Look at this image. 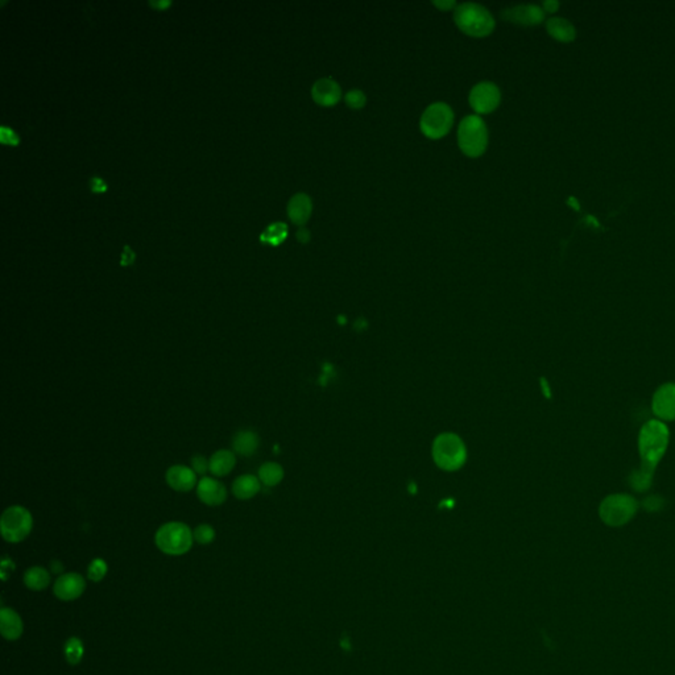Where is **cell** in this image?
<instances>
[{"instance_id": "1", "label": "cell", "mask_w": 675, "mask_h": 675, "mask_svg": "<svg viewBox=\"0 0 675 675\" xmlns=\"http://www.w3.org/2000/svg\"><path fill=\"white\" fill-rule=\"evenodd\" d=\"M669 438V429L659 420H650L641 427L639 434L640 470L654 475L658 463L661 462L667 450Z\"/></svg>"}, {"instance_id": "2", "label": "cell", "mask_w": 675, "mask_h": 675, "mask_svg": "<svg viewBox=\"0 0 675 675\" xmlns=\"http://www.w3.org/2000/svg\"><path fill=\"white\" fill-rule=\"evenodd\" d=\"M454 20L462 32L472 37L491 35L495 28V18L491 12L476 3L457 5Z\"/></svg>"}, {"instance_id": "3", "label": "cell", "mask_w": 675, "mask_h": 675, "mask_svg": "<svg viewBox=\"0 0 675 675\" xmlns=\"http://www.w3.org/2000/svg\"><path fill=\"white\" fill-rule=\"evenodd\" d=\"M193 532L190 528L178 521L164 524L156 532L155 542L162 552L168 555H182L193 546Z\"/></svg>"}, {"instance_id": "4", "label": "cell", "mask_w": 675, "mask_h": 675, "mask_svg": "<svg viewBox=\"0 0 675 675\" xmlns=\"http://www.w3.org/2000/svg\"><path fill=\"white\" fill-rule=\"evenodd\" d=\"M458 142L463 153L468 157H479L488 145V131L478 115H468L458 129Z\"/></svg>"}, {"instance_id": "5", "label": "cell", "mask_w": 675, "mask_h": 675, "mask_svg": "<svg viewBox=\"0 0 675 675\" xmlns=\"http://www.w3.org/2000/svg\"><path fill=\"white\" fill-rule=\"evenodd\" d=\"M34 528V517L20 505L7 508L0 518L1 535L7 542L18 544L25 539Z\"/></svg>"}, {"instance_id": "6", "label": "cell", "mask_w": 675, "mask_h": 675, "mask_svg": "<svg viewBox=\"0 0 675 675\" xmlns=\"http://www.w3.org/2000/svg\"><path fill=\"white\" fill-rule=\"evenodd\" d=\"M639 509V502L631 495L616 494L605 498L599 507V515L609 526H622L629 522Z\"/></svg>"}, {"instance_id": "7", "label": "cell", "mask_w": 675, "mask_h": 675, "mask_svg": "<svg viewBox=\"0 0 675 675\" xmlns=\"http://www.w3.org/2000/svg\"><path fill=\"white\" fill-rule=\"evenodd\" d=\"M454 123V112L442 102L427 107L421 116V131L429 139H441L451 129Z\"/></svg>"}, {"instance_id": "8", "label": "cell", "mask_w": 675, "mask_h": 675, "mask_svg": "<svg viewBox=\"0 0 675 675\" xmlns=\"http://www.w3.org/2000/svg\"><path fill=\"white\" fill-rule=\"evenodd\" d=\"M464 447L459 438L454 435H442L434 446V457L437 463L446 470H454L462 466L464 461Z\"/></svg>"}, {"instance_id": "9", "label": "cell", "mask_w": 675, "mask_h": 675, "mask_svg": "<svg viewBox=\"0 0 675 675\" xmlns=\"http://www.w3.org/2000/svg\"><path fill=\"white\" fill-rule=\"evenodd\" d=\"M501 94L492 82H480L470 92V105L478 114H489L498 108Z\"/></svg>"}, {"instance_id": "10", "label": "cell", "mask_w": 675, "mask_h": 675, "mask_svg": "<svg viewBox=\"0 0 675 675\" xmlns=\"http://www.w3.org/2000/svg\"><path fill=\"white\" fill-rule=\"evenodd\" d=\"M652 408L659 421H674L675 384L667 383L658 388L653 396Z\"/></svg>"}, {"instance_id": "11", "label": "cell", "mask_w": 675, "mask_h": 675, "mask_svg": "<svg viewBox=\"0 0 675 675\" xmlns=\"http://www.w3.org/2000/svg\"><path fill=\"white\" fill-rule=\"evenodd\" d=\"M86 588V583L82 575L69 572L61 575L55 583H54V595L64 600V602H71L74 599H78Z\"/></svg>"}, {"instance_id": "12", "label": "cell", "mask_w": 675, "mask_h": 675, "mask_svg": "<svg viewBox=\"0 0 675 675\" xmlns=\"http://www.w3.org/2000/svg\"><path fill=\"white\" fill-rule=\"evenodd\" d=\"M196 496L209 507H218L226 501L227 491L219 480L202 478L196 484Z\"/></svg>"}, {"instance_id": "13", "label": "cell", "mask_w": 675, "mask_h": 675, "mask_svg": "<svg viewBox=\"0 0 675 675\" xmlns=\"http://www.w3.org/2000/svg\"><path fill=\"white\" fill-rule=\"evenodd\" d=\"M501 18L521 25H537L544 20L545 15L538 5L521 4L504 10L501 12Z\"/></svg>"}, {"instance_id": "14", "label": "cell", "mask_w": 675, "mask_h": 675, "mask_svg": "<svg viewBox=\"0 0 675 675\" xmlns=\"http://www.w3.org/2000/svg\"><path fill=\"white\" fill-rule=\"evenodd\" d=\"M165 480L166 484L177 492H189L198 484L193 468L182 464L172 466L165 474Z\"/></svg>"}, {"instance_id": "15", "label": "cell", "mask_w": 675, "mask_h": 675, "mask_svg": "<svg viewBox=\"0 0 675 675\" xmlns=\"http://www.w3.org/2000/svg\"><path fill=\"white\" fill-rule=\"evenodd\" d=\"M311 97L320 106H335L342 98V90L334 79L322 78L317 81L311 89Z\"/></svg>"}, {"instance_id": "16", "label": "cell", "mask_w": 675, "mask_h": 675, "mask_svg": "<svg viewBox=\"0 0 675 675\" xmlns=\"http://www.w3.org/2000/svg\"><path fill=\"white\" fill-rule=\"evenodd\" d=\"M313 212V203L310 196L298 193L292 196L288 203V215L294 225L303 226Z\"/></svg>"}, {"instance_id": "17", "label": "cell", "mask_w": 675, "mask_h": 675, "mask_svg": "<svg viewBox=\"0 0 675 675\" xmlns=\"http://www.w3.org/2000/svg\"><path fill=\"white\" fill-rule=\"evenodd\" d=\"M0 631L4 639L18 640L23 633V622L18 613L11 608L0 611Z\"/></svg>"}, {"instance_id": "18", "label": "cell", "mask_w": 675, "mask_h": 675, "mask_svg": "<svg viewBox=\"0 0 675 675\" xmlns=\"http://www.w3.org/2000/svg\"><path fill=\"white\" fill-rule=\"evenodd\" d=\"M236 464L235 454L230 450H219L209 459V471L214 476H226Z\"/></svg>"}, {"instance_id": "19", "label": "cell", "mask_w": 675, "mask_h": 675, "mask_svg": "<svg viewBox=\"0 0 675 675\" xmlns=\"http://www.w3.org/2000/svg\"><path fill=\"white\" fill-rule=\"evenodd\" d=\"M259 437L251 430H242L236 433L232 438V448L236 454L242 457H251L256 453L259 447Z\"/></svg>"}, {"instance_id": "20", "label": "cell", "mask_w": 675, "mask_h": 675, "mask_svg": "<svg viewBox=\"0 0 675 675\" xmlns=\"http://www.w3.org/2000/svg\"><path fill=\"white\" fill-rule=\"evenodd\" d=\"M260 480L253 475H242L232 483V494L239 500H249L260 491Z\"/></svg>"}, {"instance_id": "21", "label": "cell", "mask_w": 675, "mask_h": 675, "mask_svg": "<svg viewBox=\"0 0 675 675\" xmlns=\"http://www.w3.org/2000/svg\"><path fill=\"white\" fill-rule=\"evenodd\" d=\"M548 32L550 34L555 40L562 41V42H570L575 38V28L572 24L561 18H552L546 24Z\"/></svg>"}, {"instance_id": "22", "label": "cell", "mask_w": 675, "mask_h": 675, "mask_svg": "<svg viewBox=\"0 0 675 675\" xmlns=\"http://www.w3.org/2000/svg\"><path fill=\"white\" fill-rule=\"evenodd\" d=\"M24 583L29 589L34 591H41L44 588L49 586L51 583V575L49 572L42 568H31L27 570L24 574Z\"/></svg>"}, {"instance_id": "23", "label": "cell", "mask_w": 675, "mask_h": 675, "mask_svg": "<svg viewBox=\"0 0 675 675\" xmlns=\"http://www.w3.org/2000/svg\"><path fill=\"white\" fill-rule=\"evenodd\" d=\"M284 476V471L277 463H266L259 470V480L268 487L277 485Z\"/></svg>"}, {"instance_id": "24", "label": "cell", "mask_w": 675, "mask_h": 675, "mask_svg": "<svg viewBox=\"0 0 675 675\" xmlns=\"http://www.w3.org/2000/svg\"><path fill=\"white\" fill-rule=\"evenodd\" d=\"M288 236V227L284 223H273L268 226L264 231L260 235V240L263 243H268L270 246H279L285 240Z\"/></svg>"}, {"instance_id": "25", "label": "cell", "mask_w": 675, "mask_h": 675, "mask_svg": "<svg viewBox=\"0 0 675 675\" xmlns=\"http://www.w3.org/2000/svg\"><path fill=\"white\" fill-rule=\"evenodd\" d=\"M65 656L71 665H77L84 656V645L79 639L71 637L65 645Z\"/></svg>"}, {"instance_id": "26", "label": "cell", "mask_w": 675, "mask_h": 675, "mask_svg": "<svg viewBox=\"0 0 675 675\" xmlns=\"http://www.w3.org/2000/svg\"><path fill=\"white\" fill-rule=\"evenodd\" d=\"M193 537H194V541H196L198 544L209 545L215 539V531H214L213 526H210L207 524H202V525H198L194 529Z\"/></svg>"}, {"instance_id": "27", "label": "cell", "mask_w": 675, "mask_h": 675, "mask_svg": "<svg viewBox=\"0 0 675 675\" xmlns=\"http://www.w3.org/2000/svg\"><path fill=\"white\" fill-rule=\"evenodd\" d=\"M106 574L107 563L103 559L97 558V559H94L90 563L89 571H88L90 581H92V582H101L105 578Z\"/></svg>"}, {"instance_id": "28", "label": "cell", "mask_w": 675, "mask_h": 675, "mask_svg": "<svg viewBox=\"0 0 675 675\" xmlns=\"http://www.w3.org/2000/svg\"><path fill=\"white\" fill-rule=\"evenodd\" d=\"M346 103L347 106L350 108H354V110H360L363 107L366 106V94L360 90H351L346 94Z\"/></svg>"}, {"instance_id": "29", "label": "cell", "mask_w": 675, "mask_h": 675, "mask_svg": "<svg viewBox=\"0 0 675 675\" xmlns=\"http://www.w3.org/2000/svg\"><path fill=\"white\" fill-rule=\"evenodd\" d=\"M192 468L198 475H205L209 471V461L203 455H196L192 458Z\"/></svg>"}, {"instance_id": "30", "label": "cell", "mask_w": 675, "mask_h": 675, "mask_svg": "<svg viewBox=\"0 0 675 675\" xmlns=\"http://www.w3.org/2000/svg\"><path fill=\"white\" fill-rule=\"evenodd\" d=\"M0 142H4V144H11V145H18V136L12 129L3 125L0 128Z\"/></svg>"}, {"instance_id": "31", "label": "cell", "mask_w": 675, "mask_h": 675, "mask_svg": "<svg viewBox=\"0 0 675 675\" xmlns=\"http://www.w3.org/2000/svg\"><path fill=\"white\" fill-rule=\"evenodd\" d=\"M644 507L649 512H657V511H659L663 507V500L658 498V496L648 498L645 500V502H644Z\"/></svg>"}, {"instance_id": "32", "label": "cell", "mask_w": 675, "mask_h": 675, "mask_svg": "<svg viewBox=\"0 0 675 675\" xmlns=\"http://www.w3.org/2000/svg\"><path fill=\"white\" fill-rule=\"evenodd\" d=\"M90 188L94 193H103L107 190V185L103 182V179L99 177L91 178L90 181Z\"/></svg>"}, {"instance_id": "33", "label": "cell", "mask_w": 675, "mask_h": 675, "mask_svg": "<svg viewBox=\"0 0 675 675\" xmlns=\"http://www.w3.org/2000/svg\"><path fill=\"white\" fill-rule=\"evenodd\" d=\"M133 262H135V253L128 246H125L123 253H122V260H120L122 266H131Z\"/></svg>"}, {"instance_id": "34", "label": "cell", "mask_w": 675, "mask_h": 675, "mask_svg": "<svg viewBox=\"0 0 675 675\" xmlns=\"http://www.w3.org/2000/svg\"><path fill=\"white\" fill-rule=\"evenodd\" d=\"M433 4L442 11H450L453 8H457V3L454 0H438V1H434Z\"/></svg>"}, {"instance_id": "35", "label": "cell", "mask_w": 675, "mask_h": 675, "mask_svg": "<svg viewBox=\"0 0 675 675\" xmlns=\"http://www.w3.org/2000/svg\"><path fill=\"white\" fill-rule=\"evenodd\" d=\"M559 7V3L555 1V0H548L544 3V8L548 11V12H555Z\"/></svg>"}, {"instance_id": "36", "label": "cell", "mask_w": 675, "mask_h": 675, "mask_svg": "<svg viewBox=\"0 0 675 675\" xmlns=\"http://www.w3.org/2000/svg\"><path fill=\"white\" fill-rule=\"evenodd\" d=\"M297 239H298V242H301V243L305 244V243H307V242H309V239H310V233H309L307 230L301 229V230H298V232H297Z\"/></svg>"}, {"instance_id": "37", "label": "cell", "mask_w": 675, "mask_h": 675, "mask_svg": "<svg viewBox=\"0 0 675 675\" xmlns=\"http://www.w3.org/2000/svg\"><path fill=\"white\" fill-rule=\"evenodd\" d=\"M149 4H151L152 7H156V8H159V10H164V8H166V7H169V5L172 4V3H170V1H168V0H165V1H151Z\"/></svg>"}, {"instance_id": "38", "label": "cell", "mask_w": 675, "mask_h": 675, "mask_svg": "<svg viewBox=\"0 0 675 675\" xmlns=\"http://www.w3.org/2000/svg\"><path fill=\"white\" fill-rule=\"evenodd\" d=\"M52 570H53L54 572H60L62 570V565L58 561H54V562H52Z\"/></svg>"}, {"instance_id": "39", "label": "cell", "mask_w": 675, "mask_h": 675, "mask_svg": "<svg viewBox=\"0 0 675 675\" xmlns=\"http://www.w3.org/2000/svg\"><path fill=\"white\" fill-rule=\"evenodd\" d=\"M569 205H571V206H574V207H575L576 210H579V205H578V202H576V201H575L574 198H571V199H569Z\"/></svg>"}]
</instances>
